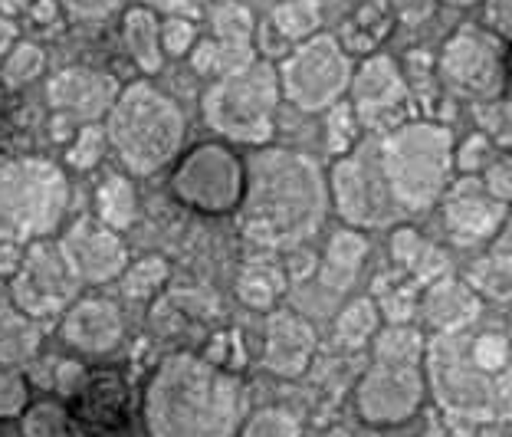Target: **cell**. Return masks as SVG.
<instances>
[{"instance_id":"1","label":"cell","mask_w":512,"mask_h":437,"mask_svg":"<svg viewBox=\"0 0 512 437\" xmlns=\"http://www.w3.org/2000/svg\"><path fill=\"white\" fill-rule=\"evenodd\" d=\"M329 207V175L312 155L263 145L247 158V191L237 217L250 244L296 250L319 234Z\"/></svg>"},{"instance_id":"2","label":"cell","mask_w":512,"mask_h":437,"mask_svg":"<svg viewBox=\"0 0 512 437\" xmlns=\"http://www.w3.org/2000/svg\"><path fill=\"white\" fill-rule=\"evenodd\" d=\"M247 395L234 372L197 352H171L142 398L148 437H240Z\"/></svg>"},{"instance_id":"3","label":"cell","mask_w":512,"mask_h":437,"mask_svg":"<svg viewBox=\"0 0 512 437\" xmlns=\"http://www.w3.org/2000/svg\"><path fill=\"white\" fill-rule=\"evenodd\" d=\"M427 388L467 421H512V332L460 329L427 339Z\"/></svg>"},{"instance_id":"4","label":"cell","mask_w":512,"mask_h":437,"mask_svg":"<svg viewBox=\"0 0 512 437\" xmlns=\"http://www.w3.org/2000/svg\"><path fill=\"white\" fill-rule=\"evenodd\" d=\"M102 125H106L109 148L132 178H151L174 165L188 135V119L181 106L148 76L119 89Z\"/></svg>"},{"instance_id":"5","label":"cell","mask_w":512,"mask_h":437,"mask_svg":"<svg viewBox=\"0 0 512 437\" xmlns=\"http://www.w3.org/2000/svg\"><path fill=\"white\" fill-rule=\"evenodd\" d=\"M378 161L401 214H424L453 184V132L430 119H411L375 135Z\"/></svg>"},{"instance_id":"6","label":"cell","mask_w":512,"mask_h":437,"mask_svg":"<svg viewBox=\"0 0 512 437\" xmlns=\"http://www.w3.org/2000/svg\"><path fill=\"white\" fill-rule=\"evenodd\" d=\"M69 211V178L50 158H0V244L53 237Z\"/></svg>"},{"instance_id":"7","label":"cell","mask_w":512,"mask_h":437,"mask_svg":"<svg viewBox=\"0 0 512 437\" xmlns=\"http://www.w3.org/2000/svg\"><path fill=\"white\" fill-rule=\"evenodd\" d=\"M279 102H283L279 69L260 56L240 73L214 79L201 96V115L207 129L224 142L263 148L276 132Z\"/></svg>"},{"instance_id":"8","label":"cell","mask_w":512,"mask_h":437,"mask_svg":"<svg viewBox=\"0 0 512 437\" xmlns=\"http://www.w3.org/2000/svg\"><path fill=\"white\" fill-rule=\"evenodd\" d=\"M276 69L283 99L309 115H322L335 102H342L355 73L352 53L332 33H316V37L296 43Z\"/></svg>"},{"instance_id":"9","label":"cell","mask_w":512,"mask_h":437,"mask_svg":"<svg viewBox=\"0 0 512 437\" xmlns=\"http://www.w3.org/2000/svg\"><path fill=\"white\" fill-rule=\"evenodd\" d=\"M243 191H247V158H240L224 138L194 145L174 161L171 194L197 214H237Z\"/></svg>"},{"instance_id":"10","label":"cell","mask_w":512,"mask_h":437,"mask_svg":"<svg viewBox=\"0 0 512 437\" xmlns=\"http://www.w3.org/2000/svg\"><path fill=\"white\" fill-rule=\"evenodd\" d=\"M329 198H332V211L348 227L371 230L398 221L401 211L391 198L388 181H384L375 138H362L352 152L332 161Z\"/></svg>"},{"instance_id":"11","label":"cell","mask_w":512,"mask_h":437,"mask_svg":"<svg viewBox=\"0 0 512 437\" xmlns=\"http://www.w3.org/2000/svg\"><path fill=\"white\" fill-rule=\"evenodd\" d=\"M79 276L63 257L60 240L40 237L27 244L20 270L10 276V303L37 322L60 319L79 299Z\"/></svg>"},{"instance_id":"12","label":"cell","mask_w":512,"mask_h":437,"mask_svg":"<svg viewBox=\"0 0 512 437\" xmlns=\"http://www.w3.org/2000/svg\"><path fill=\"white\" fill-rule=\"evenodd\" d=\"M503 37L483 27H460L440 50V79L460 96L486 102L496 99L506 83Z\"/></svg>"},{"instance_id":"13","label":"cell","mask_w":512,"mask_h":437,"mask_svg":"<svg viewBox=\"0 0 512 437\" xmlns=\"http://www.w3.org/2000/svg\"><path fill=\"white\" fill-rule=\"evenodd\" d=\"M424 395L427 375L421 365L371 362L355 388V411L371 428H394L421 411Z\"/></svg>"},{"instance_id":"14","label":"cell","mask_w":512,"mask_h":437,"mask_svg":"<svg viewBox=\"0 0 512 437\" xmlns=\"http://www.w3.org/2000/svg\"><path fill=\"white\" fill-rule=\"evenodd\" d=\"M56 240H60L63 257L69 260V267H73L83 286L115 283L125 273L128 263H132L122 234L112 230L109 224H102L96 214L76 217Z\"/></svg>"},{"instance_id":"15","label":"cell","mask_w":512,"mask_h":437,"mask_svg":"<svg viewBox=\"0 0 512 437\" xmlns=\"http://www.w3.org/2000/svg\"><path fill=\"white\" fill-rule=\"evenodd\" d=\"M119 83L92 66H66L46 79V102L56 115L53 129H79L86 122H102L119 96Z\"/></svg>"},{"instance_id":"16","label":"cell","mask_w":512,"mask_h":437,"mask_svg":"<svg viewBox=\"0 0 512 437\" xmlns=\"http://www.w3.org/2000/svg\"><path fill=\"white\" fill-rule=\"evenodd\" d=\"M411 89H407V76L398 66V60L388 53H368L362 63L355 66L352 86H348V102L355 106L358 119L365 129H391V119L404 112Z\"/></svg>"},{"instance_id":"17","label":"cell","mask_w":512,"mask_h":437,"mask_svg":"<svg viewBox=\"0 0 512 437\" xmlns=\"http://www.w3.org/2000/svg\"><path fill=\"white\" fill-rule=\"evenodd\" d=\"M444 227L457 247L493 244L509 217V204L486 191L480 175H463L444 194Z\"/></svg>"},{"instance_id":"18","label":"cell","mask_w":512,"mask_h":437,"mask_svg":"<svg viewBox=\"0 0 512 437\" xmlns=\"http://www.w3.org/2000/svg\"><path fill=\"white\" fill-rule=\"evenodd\" d=\"M69 424L76 437H128V388L115 372L89 375L86 385L69 398Z\"/></svg>"},{"instance_id":"19","label":"cell","mask_w":512,"mask_h":437,"mask_svg":"<svg viewBox=\"0 0 512 437\" xmlns=\"http://www.w3.org/2000/svg\"><path fill=\"white\" fill-rule=\"evenodd\" d=\"M60 336L79 355H109L125 339L122 306L109 296H79L60 316Z\"/></svg>"},{"instance_id":"20","label":"cell","mask_w":512,"mask_h":437,"mask_svg":"<svg viewBox=\"0 0 512 437\" xmlns=\"http://www.w3.org/2000/svg\"><path fill=\"white\" fill-rule=\"evenodd\" d=\"M319 352L316 329L293 309H273L266 316L263 368L276 378H299L312 368Z\"/></svg>"},{"instance_id":"21","label":"cell","mask_w":512,"mask_h":437,"mask_svg":"<svg viewBox=\"0 0 512 437\" xmlns=\"http://www.w3.org/2000/svg\"><path fill=\"white\" fill-rule=\"evenodd\" d=\"M421 319L427 322V329L440 336V332H460L470 329L483 316V296L473 290L467 280L460 276H440L430 286H424L421 293Z\"/></svg>"},{"instance_id":"22","label":"cell","mask_w":512,"mask_h":437,"mask_svg":"<svg viewBox=\"0 0 512 437\" xmlns=\"http://www.w3.org/2000/svg\"><path fill=\"white\" fill-rule=\"evenodd\" d=\"M365 257H368V237L365 230L358 227H342L335 230L325 244L322 257H319V267H316V280L319 286H325L329 293H348L358 280V273L365 267Z\"/></svg>"},{"instance_id":"23","label":"cell","mask_w":512,"mask_h":437,"mask_svg":"<svg viewBox=\"0 0 512 437\" xmlns=\"http://www.w3.org/2000/svg\"><path fill=\"white\" fill-rule=\"evenodd\" d=\"M122 46L128 60L142 76H158L165 69V46H161V17L145 4L122 10Z\"/></svg>"},{"instance_id":"24","label":"cell","mask_w":512,"mask_h":437,"mask_svg":"<svg viewBox=\"0 0 512 437\" xmlns=\"http://www.w3.org/2000/svg\"><path fill=\"white\" fill-rule=\"evenodd\" d=\"M391 257L394 263L417 280L421 286H430L440 276L450 273V257L437 244H430L424 234H417L414 227H394L391 230Z\"/></svg>"},{"instance_id":"25","label":"cell","mask_w":512,"mask_h":437,"mask_svg":"<svg viewBox=\"0 0 512 437\" xmlns=\"http://www.w3.org/2000/svg\"><path fill=\"white\" fill-rule=\"evenodd\" d=\"M43 322L14 303H0V365H20L40 352Z\"/></svg>"},{"instance_id":"26","label":"cell","mask_w":512,"mask_h":437,"mask_svg":"<svg viewBox=\"0 0 512 437\" xmlns=\"http://www.w3.org/2000/svg\"><path fill=\"white\" fill-rule=\"evenodd\" d=\"M92 207H96V217L102 224H109L112 230H128L138 221V191L132 175H122V171H112L99 181L96 198H92Z\"/></svg>"},{"instance_id":"27","label":"cell","mask_w":512,"mask_h":437,"mask_svg":"<svg viewBox=\"0 0 512 437\" xmlns=\"http://www.w3.org/2000/svg\"><path fill=\"white\" fill-rule=\"evenodd\" d=\"M394 23V10L388 0H368L365 7H358L352 17L345 20V33H342V46L348 53H378L381 40L391 33Z\"/></svg>"},{"instance_id":"28","label":"cell","mask_w":512,"mask_h":437,"mask_svg":"<svg viewBox=\"0 0 512 437\" xmlns=\"http://www.w3.org/2000/svg\"><path fill=\"white\" fill-rule=\"evenodd\" d=\"M371 352H375V362L424 365L427 336L414 322H388V326H381L378 336L371 339Z\"/></svg>"},{"instance_id":"29","label":"cell","mask_w":512,"mask_h":437,"mask_svg":"<svg viewBox=\"0 0 512 437\" xmlns=\"http://www.w3.org/2000/svg\"><path fill=\"white\" fill-rule=\"evenodd\" d=\"M378 329H381V309L375 296L348 299L332 326L335 342H339L342 349H362V345H368L378 336Z\"/></svg>"},{"instance_id":"30","label":"cell","mask_w":512,"mask_h":437,"mask_svg":"<svg viewBox=\"0 0 512 437\" xmlns=\"http://www.w3.org/2000/svg\"><path fill=\"white\" fill-rule=\"evenodd\" d=\"M270 27L286 43H302L322 33V0H279L270 14Z\"/></svg>"},{"instance_id":"31","label":"cell","mask_w":512,"mask_h":437,"mask_svg":"<svg viewBox=\"0 0 512 437\" xmlns=\"http://www.w3.org/2000/svg\"><path fill=\"white\" fill-rule=\"evenodd\" d=\"M286 293V273L270 263H250L237 280V296L247 309L256 313H270L276 299Z\"/></svg>"},{"instance_id":"32","label":"cell","mask_w":512,"mask_h":437,"mask_svg":"<svg viewBox=\"0 0 512 437\" xmlns=\"http://www.w3.org/2000/svg\"><path fill=\"white\" fill-rule=\"evenodd\" d=\"M463 280L483 296V303L486 299H490V303H512V263L496 257L493 250L486 253V257L473 260Z\"/></svg>"},{"instance_id":"33","label":"cell","mask_w":512,"mask_h":437,"mask_svg":"<svg viewBox=\"0 0 512 437\" xmlns=\"http://www.w3.org/2000/svg\"><path fill=\"white\" fill-rule=\"evenodd\" d=\"M168 260L165 257H142V260H132L125 267V273L119 276V283H122V293L128 299H138V303H145V299H155L161 290H165V283H168Z\"/></svg>"},{"instance_id":"34","label":"cell","mask_w":512,"mask_h":437,"mask_svg":"<svg viewBox=\"0 0 512 437\" xmlns=\"http://www.w3.org/2000/svg\"><path fill=\"white\" fill-rule=\"evenodd\" d=\"M43 73H46V53H43V46L33 40H17L10 46V53L4 56V63H0V79H4V86L10 89L37 83Z\"/></svg>"},{"instance_id":"35","label":"cell","mask_w":512,"mask_h":437,"mask_svg":"<svg viewBox=\"0 0 512 437\" xmlns=\"http://www.w3.org/2000/svg\"><path fill=\"white\" fill-rule=\"evenodd\" d=\"M322 115H325V148H329L332 158L348 155L358 142H362L365 125H362V119H358L355 106L348 102V96L342 102H335V106Z\"/></svg>"},{"instance_id":"36","label":"cell","mask_w":512,"mask_h":437,"mask_svg":"<svg viewBox=\"0 0 512 437\" xmlns=\"http://www.w3.org/2000/svg\"><path fill=\"white\" fill-rule=\"evenodd\" d=\"M23 437H76L69 424V408L60 401H30V408L20 414Z\"/></svg>"},{"instance_id":"37","label":"cell","mask_w":512,"mask_h":437,"mask_svg":"<svg viewBox=\"0 0 512 437\" xmlns=\"http://www.w3.org/2000/svg\"><path fill=\"white\" fill-rule=\"evenodd\" d=\"M106 152H112L106 125H102V122H86V125H79L76 135L66 142V165L73 168V171H92Z\"/></svg>"},{"instance_id":"38","label":"cell","mask_w":512,"mask_h":437,"mask_svg":"<svg viewBox=\"0 0 512 437\" xmlns=\"http://www.w3.org/2000/svg\"><path fill=\"white\" fill-rule=\"evenodd\" d=\"M211 27H214V40L220 43H253L256 37L253 10L237 4V0H217L211 10Z\"/></svg>"},{"instance_id":"39","label":"cell","mask_w":512,"mask_h":437,"mask_svg":"<svg viewBox=\"0 0 512 437\" xmlns=\"http://www.w3.org/2000/svg\"><path fill=\"white\" fill-rule=\"evenodd\" d=\"M421 293L424 286L407 276L404 283H394L388 290H375L378 299V309H381V319L388 322H411L421 309Z\"/></svg>"},{"instance_id":"40","label":"cell","mask_w":512,"mask_h":437,"mask_svg":"<svg viewBox=\"0 0 512 437\" xmlns=\"http://www.w3.org/2000/svg\"><path fill=\"white\" fill-rule=\"evenodd\" d=\"M496 161V142L486 132H473L453 148V168L460 175H483Z\"/></svg>"},{"instance_id":"41","label":"cell","mask_w":512,"mask_h":437,"mask_svg":"<svg viewBox=\"0 0 512 437\" xmlns=\"http://www.w3.org/2000/svg\"><path fill=\"white\" fill-rule=\"evenodd\" d=\"M30 408V378L17 365H0V421H14Z\"/></svg>"},{"instance_id":"42","label":"cell","mask_w":512,"mask_h":437,"mask_svg":"<svg viewBox=\"0 0 512 437\" xmlns=\"http://www.w3.org/2000/svg\"><path fill=\"white\" fill-rule=\"evenodd\" d=\"M240 437H302L299 418L286 408H263L240 428Z\"/></svg>"},{"instance_id":"43","label":"cell","mask_w":512,"mask_h":437,"mask_svg":"<svg viewBox=\"0 0 512 437\" xmlns=\"http://www.w3.org/2000/svg\"><path fill=\"white\" fill-rule=\"evenodd\" d=\"M201 40L197 33L194 17H161V46H165V56H188L194 50V43Z\"/></svg>"},{"instance_id":"44","label":"cell","mask_w":512,"mask_h":437,"mask_svg":"<svg viewBox=\"0 0 512 437\" xmlns=\"http://www.w3.org/2000/svg\"><path fill=\"white\" fill-rule=\"evenodd\" d=\"M60 4H63V14H69L73 20H86V23L109 20L125 10V0H60Z\"/></svg>"},{"instance_id":"45","label":"cell","mask_w":512,"mask_h":437,"mask_svg":"<svg viewBox=\"0 0 512 437\" xmlns=\"http://www.w3.org/2000/svg\"><path fill=\"white\" fill-rule=\"evenodd\" d=\"M483 184L493 198H499L503 204H512V155L496 158L493 165L483 171Z\"/></svg>"},{"instance_id":"46","label":"cell","mask_w":512,"mask_h":437,"mask_svg":"<svg viewBox=\"0 0 512 437\" xmlns=\"http://www.w3.org/2000/svg\"><path fill=\"white\" fill-rule=\"evenodd\" d=\"M388 4L394 10V20L407 23V27H417V23L430 20L437 10V0H388Z\"/></svg>"},{"instance_id":"47","label":"cell","mask_w":512,"mask_h":437,"mask_svg":"<svg viewBox=\"0 0 512 437\" xmlns=\"http://www.w3.org/2000/svg\"><path fill=\"white\" fill-rule=\"evenodd\" d=\"M86 378H89V372L79 362H60L56 365V391H60L63 398H73L79 388L86 385Z\"/></svg>"},{"instance_id":"48","label":"cell","mask_w":512,"mask_h":437,"mask_svg":"<svg viewBox=\"0 0 512 437\" xmlns=\"http://www.w3.org/2000/svg\"><path fill=\"white\" fill-rule=\"evenodd\" d=\"M486 20L493 33L512 40V0H486Z\"/></svg>"},{"instance_id":"49","label":"cell","mask_w":512,"mask_h":437,"mask_svg":"<svg viewBox=\"0 0 512 437\" xmlns=\"http://www.w3.org/2000/svg\"><path fill=\"white\" fill-rule=\"evenodd\" d=\"M188 56H191V69H194L197 76H211L214 79V60H217V43H214V37L211 40H197L194 50Z\"/></svg>"},{"instance_id":"50","label":"cell","mask_w":512,"mask_h":437,"mask_svg":"<svg viewBox=\"0 0 512 437\" xmlns=\"http://www.w3.org/2000/svg\"><path fill=\"white\" fill-rule=\"evenodd\" d=\"M23 253H27V244H17V240H4V244H0V276H4V280H10V276L20 270Z\"/></svg>"},{"instance_id":"51","label":"cell","mask_w":512,"mask_h":437,"mask_svg":"<svg viewBox=\"0 0 512 437\" xmlns=\"http://www.w3.org/2000/svg\"><path fill=\"white\" fill-rule=\"evenodd\" d=\"M155 10L158 17H194V4L191 0H138Z\"/></svg>"},{"instance_id":"52","label":"cell","mask_w":512,"mask_h":437,"mask_svg":"<svg viewBox=\"0 0 512 437\" xmlns=\"http://www.w3.org/2000/svg\"><path fill=\"white\" fill-rule=\"evenodd\" d=\"M63 14V4L60 0H30V17L43 23V27H50V23H56Z\"/></svg>"},{"instance_id":"53","label":"cell","mask_w":512,"mask_h":437,"mask_svg":"<svg viewBox=\"0 0 512 437\" xmlns=\"http://www.w3.org/2000/svg\"><path fill=\"white\" fill-rule=\"evenodd\" d=\"M496 257H503L506 263H512V211H509V217H506V224H503V230L496 234V240H493V247H490Z\"/></svg>"},{"instance_id":"54","label":"cell","mask_w":512,"mask_h":437,"mask_svg":"<svg viewBox=\"0 0 512 437\" xmlns=\"http://www.w3.org/2000/svg\"><path fill=\"white\" fill-rule=\"evenodd\" d=\"M14 43H17V27H14V20L0 10V63H4V56L10 53V46Z\"/></svg>"},{"instance_id":"55","label":"cell","mask_w":512,"mask_h":437,"mask_svg":"<svg viewBox=\"0 0 512 437\" xmlns=\"http://www.w3.org/2000/svg\"><path fill=\"white\" fill-rule=\"evenodd\" d=\"M506 73H509V76H512V50H509V53H506Z\"/></svg>"},{"instance_id":"56","label":"cell","mask_w":512,"mask_h":437,"mask_svg":"<svg viewBox=\"0 0 512 437\" xmlns=\"http://www.w3.org/2000/svg\"><path fill=\"white\" fill-rule=\"evenodd\" d=\"M447 4H460V7H467V4H476V0H447Z\"/></svg>"},{"instance_id":"57","label":"cell","mask_w":512,"mask_h":437,"mask_svg":"<svg viewBox=\"0 0 512 437\" xmlns=\"http://www.w3.org/2000/svg\"><path fill=\"white\" fill-rule=\"evenodd\" d=\"M509 332H512V316H509Z\"/></svg>"}]
</instances>
